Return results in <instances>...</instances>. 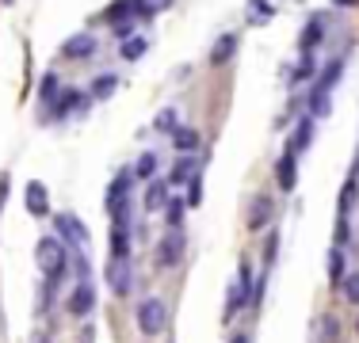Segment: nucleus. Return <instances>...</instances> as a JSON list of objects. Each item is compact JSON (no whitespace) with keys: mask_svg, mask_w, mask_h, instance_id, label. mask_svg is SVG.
Masks as SVG:
<instances>
[{"mask_svg":"<svg viewBox=\"0 0 359 343\" xmlns=\"http://www.w3.org/2000/svg\"><path fill=\"white\" fill-rule=\"evenodd\" d=\"M35 263H39V271L46 274L50 286H57L62 274L69 271V244H65L62 237H42L39 248H35Z\"/></svg>","mask_w":359,"mask_h":343,"instance_id":"f257e3e1","label":"nucleus"},{"mask_svg":"<svg viewBox=\"0 0 359 343\" xmlns=\"http://www.w3.org/2000/svg\"><path fill=\"white\" fill-rule=\"evenodd\" d=\"M165 324H168V309L161 298H142L138 302V332L142 336H161L165 332Z\"/></svg>","mask_w":359,"mask_h":343,"instance_id":"f03ea898","label":"nucleus"},{"mask_svg":"<svg viewBox=\"0 0 359 343\" xmlns=\"http://www.w3.org/2000/svg\"><path fill=\"white\" fill-rule=\"evenodd\" d=\"M252 267L241 260V271H237V279L229 282V294H226V321H233V313H237V305H249L252 302Z\"/></svg>","mask_w":359,"mask_h":343,"instance_id":"7ed1b4c3","label":"nucleus"},{"mask_svg":"<svg viewBox=\"0 0 359 343\" xmlns=\"http://www.w3.org/2000/svg\"><path fill=\"white\" fill-rule=\"evenodd\" d=\"M180 260H184V233H180V229H168V233L157 240V267L172 271V267H180Z\"/></svg>","mask_w":359,"mask_h":343,"instance_id":"20e7f679","label":"nucleus"},{"mask_svg":"<svg viewBox=\"0 0 359 343\" xmlns=\"http://www.w3.org/2000/svg\"><path fill=\"white\" fill-rule=\"evenodd\" d=\"M107 286L115 298H126L134 290V271H130V260H118V255H111L107 263Z\"/></svg>","mask_w":359,"mask_h":343,"instance_id":"39448f33","label":"nucleus"},{"mask_svg":"<svg viewBox=\"0 0 359 343\" xmlns=\"http://www.w3.org/2000/svg\"><path fill=\"white\" fill-rule=\"evenodd\" d=\"M92 305H96V286H92V271H81V282H76L73 298H69V313L73 316H88Z\"/></svg>","mask_w":359,"mask_h":343,"instance_id":"423d86ee","label":"nucleus"},{"mask_svg":"<svg viewBox=\"0 0 359 343\" xmlns=\"http://www.w3.org/2000/svg\"><path fill=\"white\" fill-rule=\"evenodd\" d=\"M57 237H62L69 248H76V252L88 248V229H84L73 214H57Z\"/></svg>","mask_w":359,"mask_h":343,"instance_id":"0eeeda50","label":"nucleus"},{"mask_svg":"<svg viewBox=\"0 0 359 343\" xmlns=\"http://www.w3.org/2000/svg\"><path fill=\"white\" fill-rule=\"evenodd\" d=\"M276 176H279V187L283 191H294V183H298V168H294V149H283V157L276 160Z\"/></svg>","mask_w":359,"mask_h":343,"instance_id":"6e6552de","label":"nucleus"},{"mask_svg":"<svg viewBox=\"0 0 359 343\" xmlns=\"http://www.w3.org/2000/svg\"><path fill=\"white\" fill-rule=\"evenodd\" d=\"M268 221H271V195H256V199L249 202V229L260 233Z\"/></svg>","mask_w":359,"mask_h":343,"instance_id":"1a4fd4ad","label":"nucleus"},{"mask_svg":"<svg viewBox=\"0 0 359 343\" xmlns=\"http://www.w3.org/2000/svg\"><path fill=\"white\" fill-rule=\"evenodd\" d=\"M313 343H340V321L332 313H321L313 321Z\"/></svg>","mask_w":359,"mask_h":343,"instance_id":"9d476101","label":"nucleus"},{"mask_svg":"<svg viewBox=\"0 0 359 343\" xmlns=\"http://www.w3.org/2000/svg\"><path fill=\"white\" fill-rule=\"evenodd\" d=\"M62 54L73 57V62H81V57H92V54H96V38H92V34H73V38H65Z\"/></svg>","mask_w":359,"mask_h":343,"instance_id":"9b49d317","label":"nucleus"},{"mask_svg":"<svg viewBox=\"0 0 359 343\" xmlns=\"http://www.w3.org/2000/svg\"><path fill=\"white\" fill-rule=\"evenodd\" d=\"M23 202H27V210L35 214V218H46V214H50V202H46V187H42L39 179H31V183H27V195H23Z\"/></svg>","mask_w":359,"mask_h":343,"instance_id":"f8f14e48","label":"nucleus"},{"mask_svg":"<svg viewBox=\"0 0 359 343\" xmlns=\"http://www.w3.org/2000/svg\"><path fill=\"white\" fill-rule=\"evenodd\" d=\"M321 34H325V15H310V23H306L302 38H298V46H302V54H313V50H318Z\"/></svg>","mask_w":359,"mask_h":343,"instance_id":"ddd939ff","label":"nucleus"},{"mask_svg":"<svg viewBox=\"0 0 359 343\" xmlns=\"http://www.w3.org/2000/svg\"><path fill=\"white\" fill-rule=\"evenodd\" d=\"M111 255L130 260V225H123V221H115V229H111Z\"/></svg>","mask_w":359,"mask_h":343,"instance_id":"4468645a","label":"nucleus"},{"mask_svg":"<svg viewBox=\"0 0 359 343\" xmlns=\"http://www.w3.org/2000/svg\"><path fill=\"white\" fill-rule=\"evenodd\" d=\"M107 23L115 27V23H130V20H138V8H134V0H115V4L107 8Z\"/></svg>","mask_w":359,"mask_h":343,"instance_id":"2eb2a0df","label":"nucleus"},{"mask_svg":"<svg viewBox=\"0 0 359 343\" xmlns=\"http://www.w3.org/2000/svg\"><path fill=\"white\" fill-rule=\"evenodd\" d=\"M233 54H237V34H222L215 50H210V65H226Z\"/></svg>","mask_w":359,"mask_h":343,"instance_id":"dca6fc26","label":"nucleus"},{"mask_svg":"<svg viewBox=\"0 0 359 343\" xmlns=\"http://www.w3.org/2000/svg\"><path fill=\"white\" fill-rule=\"evenodd\" d=\"M199 141H203V137H199V130H191V126H184V130L176 126V130H172V145L180 153H195V149H199Z\"/></svg>","mask_w":359,"mask_h":343,"instance_id":"f3484780","label":"nucleus"},{"mask_svg":"<svg viewBox=\"0 0 359 343\" xmlns=\"http://www.w3.org/2000/svg\"><path fill=\"white\" fill-rule=\"evenodd\" d=\"M195 164H199L195 157H180V160H176V168H172V176H168V187H184L187 179L195 176Z\"/></svg>","mask_w":359,"mask_h":343,"instance_id":"a211bd4d","label":"nucleus"},{"mask_svg":"<svg viewBox=\"0 0 359 343\" xmlns=\"http://www.w3.org/2000/svg\"><path fill=\"white\" fill-rule=\"evenodd\" d=\"M149 50V38H142V34H130V38H123V46H118V54L126 57V62H138V57Z\"/></svg>","mask_w":359,"mask_h":343,"instance_id":"6ab92c4d","label":"nucleus"},{"mask_svg":"<svg viewBox=\"0 0 359 343\" xmlns=\"http://www.w3.org/2000/svg\"><path fill=\"white\" fill-rule=\"evenodd\" d=\"M310 141H313V115H306L302 122H298V130H294V141H290V149H310Z\"/></svg>","mask_w":359,"mask_h":343,"instance_id":"aec40b11","label":"nucleus"},{"mask_svg":"<svg viewBox=\"0 0 359 343\" xmlns=\"http://www.w3.org/2000/svg\"><path fill=\"white\" fill-rule=\"evenodd\" d=\"M168 202V183H149V191H145V210H165Z\"/></svg>","mask_w":359,"mask_h":343,"instance_id":"412c9836","label":"nucleus"},{"mask_svg":"<svg viewBox=\"0 0 359 343\" xmlns=\"http://www.w3.org/2000/svg\"><path fill=\"white\" fill-rule=\"evenodd\" d=\"M115 88H118V76H115V73H104V76H96V84H92L88 96H92V99H107Z\"/></svg>","mask_w":359,"mask_h":343,"instance_id":"4be33fe9","label":"nucleus"},{"mask_svg":"<svg viewBox=\"0 0 359 343\" xmlns=\"http://www.w3.org/2000/svg\"><path fill=\"white\" fill-rule=\"evenodd\" d=\"M184 214H187V202H184V199H168V202H165L168 229H180V225H184Z\"/></svg>","mask_w":359,"mask_h":343,"instance_id":"5701e85b","label":"nucleus"},{"mask_svg":"<svg viewBox=\"0 0 359 343\" xmlns=\"http://www.w3.org/2000/svg\"><path fill=\"white\" fill-rule=\"evenodd\" d=\"M249 15H252V23H268V20H276V8L268 4V0H249Z\"/></svg>","mask_w":359,"mask_h":343,"instance_id":"b1692460","label":"nucleus"},{"mask_svg":"<svg viewBox=\"0 0 359 343\" xmlns=\"http://www.w3.org/2000/svg\"><path fill=\"white\" fill-rule=\"evenodd\" d=\"M168 4H172V0H134V8H138V20H153V15L165 12Z\"/></svg>","mask_w":359,"mask_h":343,"instance_id":"393cba45","label":"nucleus"},{"mask_svg":"<svg viewBox=\"0 0 359 343\" xmlns=\"http://www.w3.org/2000/svg\"><path fill=\"white\" fill-rule=\"evenodd\" d=\"M329 279H332V286L344 282V252H340V248H332V252H329Z\"/></svg>","mask_w":359,"mask_h":343,"instance_id":"a878e982","label":"nucleus"},{"mask_svg":"<svg viewBox=\"0 0 359 343\" xmlns=\"http://www.w3.org/2000/svg\"><path fill=\"white\" fill-rule=\"evenodd\" d=\"M134 176H138V179H153V176H157V153H145V157L138 160V168H134Z\"/></svg>","mask_w":359,"mask_h":343,"instance_id":"bb28decb","label":"nucleus"},{"mask_svg":"<svg viewBox=\"0 0 359 343\" xmlns=\"http://www.w3.org/2000/svg\"><path fill=\"white\" fill-rule=\"evenodd\" d=\"M340 294H344V302H352V305H359V274H344V282H340Z\"/></svg>","mask_w":359,"mask_h":343,"instance_id":"cd10ccee","label":"nucleus"},{"mask_svg":"<svg viewBox=\"0 0 359 343\" xmlns=\"http://www.w3.org/2000/svg\"><path fill=\"white\" fill-rule=\"evenodd\" d=\"M187 206H199L203 202V183H199V176H191L187 179V199H184Z\"/></svg>","mask_w":359,"mask_h":343,"instance_id":"c85d7f7f","label":"nucleus"},{"mask_svg":"<svg viewBox=\"0 0 359 343\" xmlns=\"http://www.w3.org/2000/svg\"><path fill=\"white\" fill-rule=\"evenodd\" d=\"M352 202H355V176L344 183V195H340V214H348V210H352Z\"/></svg>","mask_w":359,"mask_h":343,"instance_id":"c756f323","label":"nucleus"},{"mask_svg":"<svg viewBox=\"0 0 359 343\" xmlns=\"http://www.w3.org/2000/svg\"><path fill=\"white\" fill-rule=\"evenodd\" d=\"M157 130H165V134H172V130H176V115H172V107L157 115Z\"/></svg>","mask_w":359,"mask_h":343,"instance_id":"7c9ffc66","label":"nucleus"},{"mask_svg":"<svg viewBox=\"0 0 359 343\" xmlns=\"http://www.w3.org/2000/svg\"><path fill=\"white\" fill-rule=\"evenodd\" d=\"M76 103H81V92H65V96H62V107H57V115H65V111H73Z\"/></svg>","mask_w":359,"mask_h":343,"instance_id":"2f4dec72","label":"nucleus"},{"mask_svg":"<svg viewBox=\"0 0 359 343\" xmlns=\"http://www.w3.org/2000/svg\"><path fill=\"white\" fill-rule=\"evenodd\" d=\"M57 88H62V84H57V76L50 73L46 80H42V99H54V92H57Z\"/></svg>","mask_w":359,"mask_h":343,"instance_id":"473e14b6","label":"nucleus"},{"mask_svg":"<svg viewBox=\"0 0 359 343\" xmlns=\"http://www.w3.org/2000/svg\"><path fill=\"white\" fill-rule=\"evenodd\" d=\"M4 199H8V176H0V210H4Z\"/></svg>","mask_w":359,"mask_h":343,"instance_id":"72a5a7b5","label":"nucleus"},{"mask_svg":"<svg viewBox=\"0 0 359 343\" xmlns=\"http://www.w3.org/2000/svg\"><path fill=\"white\" fill-rule=\"evenodd\" d=\"M31 343H50V336H46V332H39V336L31 340Z\"/></svg>","mask_w":359,"mask_h":343,"instance_id":"f704fd0d","label":"nucleus"},{"mask_svg":"<svg viewBox=\"0 0 359 343\" xmlns=\"http://www.w3.org/2000/svg\"><path fill=\"white\" fill-rule=\"evenodd\" d=\"M81 343H92V328H88V332H84V336H81Z\"/></svg>","mask_w":359,"mask_h":343,"instance_id":"c9c22d12","label":"nucleus"},{"mask_svg":"<svg viewBox=\"0 0 359 343\" xmlns=\"http://www.w3.org/2000/svg\"><path fill=\"white\" fill-rule=\"evenodd\" d=\"M229 343H249V336H233V340H229Z\"/></svg>","mask_w":359,"mask_h":343,"instance_id":"e433bc0d","label":"nucleus"},{"mask_svg":"<svg viewBox=\"0 0 359 343\" xmlns=\"http://www.w3.org/2000/svg\"><path fill=\"white\" fill-rule=\"evenodd\" d=\"M355 328H359V321H355Z\"/></svg>","mask_w":359,"mask_h":343,"instance_id":"4c0bfd02","label":"nucleus"}]
</instances>
